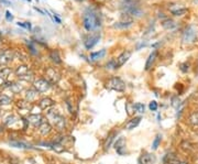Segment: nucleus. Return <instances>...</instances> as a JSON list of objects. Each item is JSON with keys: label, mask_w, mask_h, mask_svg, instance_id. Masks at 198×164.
<instances>
[{"label": "nucleus", "mask_w": 198, "mask_h": 164, "mask_svg": "<svg viewBox=\"0 0 198 164\" xmlns=\"http://www.w3.org/2000/svg\"><path fill=\"white\" fill-rule=\"evenodd\" d=\"M106 55V50H100L99 52H94V53L90 54V59L93 61H97V59H103V56Z\"/></svg>", "instance_id": "nucleus-20"}, {"label": "nucleus", "mask_w": 198, "mask_h": 164, "mask_svg": "<svg viewBox=\"0 0 198 164\" xmlns=\"http://www.w3.org/2000/svg\"><path fill=\"white\" fill-rule=\"evenodd\" d=\"M83 21H84V28L87 31H94L98 27H100V21L98 19V17L94 12H90V11H88V12L84 14Z\"/></svg>", "instance_id": "nucleus-1"}, {"label": "nucleus", "mask_w": 198, "mask_h": 164, "mask_svg": "<svg viewBox=\"0 0 198 164\" xmlns=\"http://www.w3.org/2000/svg\"><path fill=\"white\" fill-rule=\"evenodd\" d=\"M3 3H6V5H9V1H7V0H1Z\"/></svg>", "instance_id": "nucleus-40"}, {"label": "nucleus", "mask_w": 198, "mask_h": 164, "mask_svg": "<svg viewBox=\"0 0 198 164\" xmlns=\"http://www.w3.org/2000/svg\"><path fill=\"white\" fill-rule=\"evenodd\" d=\"M156 56H157V52L156 51H153L151 54H150L149 57H147V63H145V71H149V69L152 67V65L154 64Z\"/></svg>", "instance_id": "nucleus-16"}, {"label": "nucleus", "mask_w": 198, "mask_h": 164, "mask_svg": "<svg viewBox=\"0 0 198 164\" xmlns=\"http://www.w3.org/2000/svg\"><path fill=\"white\" fill-rule=\"evenodd\" d=\"M123 11L130 15H134V17H141V15L143 14L142 10H140L138 7L132 5H126L123 7Z\"/></svg>", "instance_id": "nucleus-6"}, {"label": "nucleus", "mask_w": 198, "mask_h": 164, "mask_svg": "<svg viewBox=\"0 0 198 164\" xmlns=\"http://www.w3.org/2000/svg\"><path fill=\"white\" fill-rule=\"evenodd\" d=\"M107 87L110 88L112 90H116V92H124L126 90V83L123 80L119 78V77H111L110 80H108L107 82Z\"/></svg>", "instance_id": "nucleus-3"}, {"label": "nucleus", "mask_w": 198, "mask_h": 164, "mask_svg": "<svg viewBox=\"0 0 198 164\" xmlns=\"http://www.w3.org/2000/svg\"><path fill=\"white\" fill-rule=\"evenodd\" d=\"M141 117H134V118H132L131 120L129 121V123L127 125V129L128 130H132V129H134V128H136V127L139 126L140 125V122H141Z\"/></svg>", "instance_id": "nucleus-19"}, {"label": "nucleus", "mask_w": 198, "mask_h": 164, "mask_svg": "<svg viewBox=\"0 0 198 164\" xmlns=\"http://www.w3.org/2000/svg\"><path fill=\"white\" fill-rule=\"evenodd\" d=\"M115 149H116V151L118 152L120 155H123L124 154V150H126V139L124 138H119L117 139V141L115 142Z\"/></svg>", "instance_id": "nucleus-9"}, {"label": "nucleus", "mask_w": 198, "mask_h": 164, "mask_svg": "<svg viewBox=\"0 0 198 164\" xmlns=\"http://www.w3.org/2000/svg\"><path fill=\"white\" fill-rule=\"evenodd\" d=\"M11 146H16V148H21V149H28V148H30V146L23 143V142H11Z\"/></svg>", "instance_id": "nucleus-30"}, {"label": "nucleus", "mask_w": 198, "mask_h": 164, "mask_svg": "<svg viewBox=\"0 0 198 164\" xmlns=\"http://www.w3.org/2000/svg\"><path fill=\"white\" fill-rule=\"evenodd\" d=\"M6 20L8 21V22H11V21L13 20V15H12V13L10 12V11H6Z\"/></svg>", "instance_id": "nucleus-36"}, {"label": "nucleus", "mask_w": 198, "mask_h": 164, "mask_svg": "<svg viewBox=\"0 0 198 164\" xmlns=\"http://www.w3.org/2000/svg\"><path fill=\"white\" fill-rule=\"evenodd\" d=\"M50 57H51V59L54 62L55 64H61V63H62V59H61V56H59V52L55 51V50L50 53Z\"/></svg>", "instance_id": "nucleus-23"}, {"label": "nucleus", "mask_w": 198, "mask_h": 164, "mask_svg": "<svg viewBox=\"0 0 198 164\" xmlns=\"http://www.w3.org/2000/svg\"><path fill=\"white\" fill-rule=\"evenodd\" d=\"M47 117H49V119L52 122L54 123L55 128H56L57 130L62 131L65 129V127H66V120H65V118L63 116H61L59 113H57L56 111L54 110H50L49 113H47Z\"/></svg>", "instance_id": "nucleus-2"}, {"label": "nucleus", "mask_w": 198, "mask_h": 164, "mask_svg": "<svg viewBox=\"0 0 198 164\" xmlns=\"http://www.w3.org/2000/svg\"><path fill=\"white\" fill-rule=\"evenodd\" d=\"M43 117L41 115H38V113H34V115H30L28 117V122L33 125L35 127H39L42 122H43Z\"/></svg>", "instance_id": "nucleus-13"}, {"label": "nucleus", "mask_w": 198, "mask_h": 164, "mask_svg": "<svg viewBox=\"0 0 198 164\" xmlns=\"http://www.w3.org/2000/svg\"><path fill=\"white\" fill-rule=\"evenodd\" d=\"M131 57V52L130 51H124L122 52V53L119 55L118 57H117L116 59V63H117V67H121L122 65H124L127 63V61H128L129 59Z\"/></svg>", "instance_id": "nucleus-8"}, {"label": "nucleus", "mask_w": 198, "mask_h": 164, "mask_svg": "<svg viewBox=\"0 0 198 164\" xmlns=\"http://www.w3.org/2000/svg\"><path fill=\"white\" fill-rule=\"evenodd\" d=\"M33 88H35L39 92H46L51 88V83L44 78H38L34 80Z\"/></svg>", "instance_id": "nucleus-4"}, {"label": "nucleus", "mask_w": 198, "mask_h": 164, "mask_svg": "<svg viewBox=\"0 0 198 164\" xmlns=\"http://www.w3.org/2000/svg\"><path fill=\"white\" fill-rule=\"evenodd\" d=\"M124 1H128V2H130V1H131V0H124Z\"/></svg>", "instance_id": "nucleus-41"}, {"label": "nucleus", "mask_w": 198, "mask_h": 164, "mask_svg": "<svg viewBox=\"0 0 198 164\" xmlns=\"http://www.w3.org/2000/svg\"><path fill=\"white\" fill-rule=\"evenodd\" d=\"M13 52L11 50H6L2 53H0V65L8 64L9 62L12 61Z\"/></svg>", "instance_id": "nucleus-7"}, {"label": "nucleus", "mask_w": 198, "mask_h": 164, "mask_svg": "<svg viewBox=\"0 0 198 164\" xmlns=\"http://www.w3.org/2000/svg\"><path fill=\"white\" fill-rule=\"evenodd\" d=\"M132 21H121V22H117L113 24V28L116 29H128L129 27H131Z\"/></svg>", "instance_id": "nucleus-22"}, {"label": "nucleus", "mask_w": 198, "mask_h": 164, "mask_svg": "<svg viewBox=\"0 0 198 164\" xmlns=\"http://www.w3.org/2000/svg\"><path fill=\"white\" fill-rule=\"evenodd\" d=\"M187 12V9L185 8H182V9H177V10H172V14L176 15V17H180V15L185 14Z\"/></svg>", "instance_id": "nucleus-29"}, {"label": "nucleus", "mask_w": 198, "mask_h": 164, "mask_svg": "<svg viewBox=\"0 0 198 164\" xmlns=\"http://www.w3.org/2000/svg\"><path fill=\"white\" fill-rule=\"evenodd\" d=\"M170 164H189V163H188L187 161H185V160H180V159H178V158H176V159L173 160Z\"/></svg>", "instance_id": "nucleus-35"}, {"label": "nucleus", "mask_w": 198, "mask_h": 164, "mask_svg": "<svg viewBox=\"0 0 198 164\" xmlns=\"http://www.w3.org/2000/svg\"><path fill=\"white\" fill-rule=\"evenodd\" d=\"M106 66H107V68H111V69H117V68H118V67H117L116 59H111V61H109Z\"/></svg>", "instance_id": "nucleus-32"}, {"label": "nucleus", "mask_w": 198, "mask_h": 164, "mask_svg": "<svg viewBox=\"0 0 198 164\" xmlns=\"http://www.w3.org/2000/svg\"><path fill=\"white\" fill-rule=\"evenodd\" d=\"M149 108L151 111H156L157 108H159V106H157V103L155 101V100H152L151 103L149 104Z\"/></svg>", "instance_id": "nucleus-33"}, {"label": "nucleus", "mask_w": 198, "mask_h": 164, "mask_svg": "<svg viewBox=\"0 0 198 164\" xmlns=\"http://www.w3.org/2000/svg\"><path fill=\"white\" fill-rule=\"evenodd\" d=\"M180 146H182V149L185 150L186 152H193L194 150H195L194 144L189 141H183L182 143H180Z\"/></svg>", "instance_id": "nucleus-21"}, {"label": "nucleus", "mask_w": 198, "mask_h": 164, "mask_svg": "<svg viewBox=\"0 0 198 164\" xmlns=\"http://www.w3.org/2000/svg\"><path fill=\"white\" fill-rule=\"evenodd\" d=\"M10 88H11V90H12L13 92H20L21 90H22V87H21L20 85H18V84H13V85H11L10 86Z\"/></svg>", "instance_id": "nucleus-34"}, {"label": "nucleus", "mask_w": 198, "mask_h": 164, "mask_svg": "<svg viewBox=\"0 0 198 164\" xmlns=\"http://www.w3.org/2000/svg\"><path fill=\"white\" fill-rule=\"evenodd\" d=\"M53 20H54V21H56L57 23H61V22H62V20H61V19H59V17H57V14H56V13H54V18H53Z\"/></svg>", "instance_id": "nucleus-37"}, {"label": "nucleus", "mask_w": 198, "mask_h": 164, "mask_svg": "<svg viewBox=\"0 0 198 164\" xmlns=\"http://www.w3.org/2000/svg\"><path fill=\"white\" fill-rule=\"evenodd\" d=\"M162 26L164 27L165 29H173L175 27V23L173 22L172 20H165L164 22L162 23Z\"/></svg>", "instance_id": "nucleus-31"}, {"label": "nucleus", "mask_w": 198, "mask_h": 164, "mask_svg": "<svg viewBox=\"0 0 198 164\" xmlns=\"http://www.w3.org/2000/svg\"><path fill=\"white\" fill-rule=\"evenodd\" d=\"M26 1H28V2H30V1H31V0H26Z\"/></svg>", "instance_id": "nucleus-42"}, {"label": "nucleus", "mask_w": 198, "mask_h": 164, "mask_svg": "<svg viewBox=\"0 0 198 164\" xmlns=\"http://www.w3.org/2000/svg\"><path fill=\"white\" fill-rule=\"evenodd\" d=\"M188 123H189L192 127H198V110L197 111H193L188 116Z\"/></svg>", "instance_id": "nucleus-18"}, {"label": "nucleus", "mask_w": 198, "mask_h": 164, "mask_svg": "<svg viewBox=\"0 0 198 164\" xmlns=\"http://www.w3.org/2000/svg\"><path fill=\"white\" fill-rule=\"evenodd\" d=\"M180 66H182V67H180V69H182L183 72H187V71H188V68H186V64H182Z\"/></svg>", "instance_id": "nucleus-38"}, {"label": "nucleus", "mask_w": 198, "mask_h": 164, "mask_svg": "<svg viewBox=\"0 0 198 164\" xmlns=\"http://www.w3.org/2000/svg\"><path fill=\"white\" fill-rule=\"evenodd\" d=\"M39 95L40 92L35 88H30V89H28L26 92V96L24 97H26V100L28 103H31V101H35L38 99V97H39Z\"/></svg>", "instance_id": "nucleus-11"}, {"label": "nucleus", "mask_w": 198, "mask_h": 164, "mask_svg": "<svg viewBox=\"0 0 198 164\" xmlns=\"http://www.w3.org/2000/svg\"><path fill=\"white\" fill-rule=\"evenodd\" d=\"M51 131H52V126L47 121H43L39 126V132L42 136H47V134H50Z\"/></svg>", "instance_id": "nucleus-14"}, {"label": "nucleus", "mask_w": 198, "mask_h": 164, "mask_svg": "<svg viewBox=\"0 0 198 164\" xmlns=\"http://www.w3.org/2000/svg\"><path fill=\"white\" fill-rule=\"evenodd\" d=\"M10 69L9 68H7V67H3L1 71H0V80H6L7 77L9 76V74H10Z\"/></svg>", "instance_id": "nucleus-27"}, {"label": "nucleus", "mask_w": 198, "mask_h": 164, "mask_svg": "<svg viewBox=\"0 0 198 164\" xmlns=\"http://www.w3.org/2000/svg\"><path fill=\"white\" fill-rule=\"evenodd\" d=\"M99 39H100V35H95V36H90V38H88L87 41H85L86 49H88V50L93 49L94 46L97 44V42L99 41Z\"/></svg>", "instance_id": "nucleus-15"}, {"label": "nucleus", "mask_w": 198, "mask_h": 164, "mask_svg": "<svg viewBox=\"0 0 198 164\" xmlns=\"http://www.w3.org/2000/svg\"><path fill=\"white\" fill-rule=\"evenodd\" d=\"M133 109L139 113H144V110H145V107H144L143 104L141 103H136L133 105Z\"/></svg>", "instance_id": "nucleus-26"}, {"label": "nucleus", "mask_w": 198, "mask_h": 164, "mask_svg": "<svg viewBox=\"0 0 198 164\" xmlns=\"http://www.w3.org/2000/svg\"><path fill=\"white\" fill-rule=\"evenodd\" d=\"M153 157L152 154L144 153L139 158V164H153Z\"/></svg>", "instance_id": "nucleus-17"}, {"label": "nucleus", "mask_w": 198, "mask_h": 164, "mask_svg": "<svg viewBox=\"0 0 198 164\" xmlns=\"http://www.w3.org/2000/svg\"><path fill=\"white\" fill-rule=\"evenodd\" d=\"M161 140H162V137L160 136V134H157V136L155 137L153 143H152V150H156L157 148H159L160 143H161Z\"/></svg>", "instance_id": "nucleus-28"}, {"label": "nucleus", "mask_w": 198, "mask_h": 164, "mask_svg": "<svg viewBox=\"0 0 198 164\" xmlns=\"http://www.w3.org/2000/svg\"><path fill=\"white\" fill-rule=\"evenodd\" d=\"M34 10H36L38 12H40L41 14H44V11H42L41 9H39V8H36V7H34Z\"/></svg>", "instance_id": "nucleus-39"}, {"label": "nucleus", "mask_w": 198, "mask_h": 164, "mask_svg": "<svg viewBox=\"0 0 198 164\" xmlns=\"http://www.w3.org/2000/svg\"><path fill=\"white\" fill-rule=\"evenodd\" d=\"M46 76H47V80L50 83H56L59 80V74L56 69L53 68V67H50L46 71Z\"/></svg>", "instance_id": "nucleus-12"}, {"label": "nucleus", "mask_w": 198, "mask_h": 164, "mask_svg": "<svg viewBox=\"0 0 198 164\" xmlns=\"http://www.w3.org/2000/svg\"><path fill=\"white\" fill-rule=\"evenodd\" d=\"M196 35H197V32H196V28L194 26H189L186 28V30L184 31V34H183V41L185 43H192V42L195 41Z\"/></svg>", "instance_id": "nucleus-5"}, {"label": "nucleus", "mask_w": 198, "mask_h": 164, "mask_svg": "<svg viewBox=\"0 0 198 164\" xmlns=\"http://www.w3.org/2000/svg\"><path fill=\"white\" fill-rule=\"evenodd\" d=\"M54 105H55V101L49 97L43 98V99L40 100V103H39V106L42 110H49V109H51L52 107H54Z\"/></svg>", "instance_id": "nucleus-10"}, {"label": "nucleus", "mask_w": 198, "mask_h": 164, "mask_svg": "<svg viewBox=\"0 0 198 164\" xmlns=\"http://www.w3.org/2000/svg\"><path fill=\"white\" fill-rule=\"evenodd\" d=\"M115 136H116V133H111V134H109L108 136V138H107V140H106V142H105V150L107 151V150L110 148V146H111V143H112V141L115 140Z\"/></svg>", "instance_id": "nucleus-24"}, {"label": "nucleus", "mask_w": 198, "mask_h": 164, "mask_svg": "<svg viewBox=\"0 0 198 164\" xmlns=\"http://www.w3.org/2000/svg\"><path fill=\"white\" fill-rule=\"evenodd\" d=\"M11 104V98L7 95H1L0 96V105L2 106H8Z\"/></svg>", "instance_id": "nucleus-25"}]
</instances>
